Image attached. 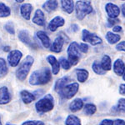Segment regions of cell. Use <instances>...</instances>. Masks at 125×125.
Segmentation results:
<instances>
[{
  "instance_id": "6da1fadb",
  "label": "cell",
  "mask_w": 125,
  "mask_h": 125,
  "mask_svg": "<svg viewBox=\"0 0 125 125\" xmlns=\"http://www.w3.org/2000/svg\"><path fill=\"white\" fill-rule=\"evenodd\" d=\"M52 79V73L48 68H43L34 71L30 76L29 83L32 85H43Z\"/></svg>"
},
{
  "instance_id": "7a4b0ae2",
  "label": "cell",
  "mask_w": 125,
  "mask_h": 125,
  "mask_svg": "<svg viewBox=\"0 0 125 125\" xmlns=\"http://www.w3.org/2000/svg\"><path fill=\"white\" fill-rule=\"evenodd\" d=\"M33 63V58L32 56H27L25 59L23 60V62L21 63V65L19 66V68H18L17 72H16V75L17 78L21 81H23L27 77V75L29 74L30 68L32 67Z\"/></svg>"
},
{
  "instance_id": "3957f363",
  "label": "cell",
  "mask_w": 125,
  "mask_h": 125,
  "mask_svg": "<svg viewBox=\"0 0 125 125\" xmlns=\"http://www.w3.org/2000/svg\"><path fill=\"white\" fill-rule=\"evenodd\" d=\"M37 112L39 113H47L51 111L53 108V98L52 95L48 94L45 95L42 99L39 100L35 104Z\"/></svg>"
},
{
  "instance_id": "277c9868",
  "label": "cell",
  "mask_w": 125,
  "mask_h": 125,
  "mask_svg": "<svg viewBox=\"0 0 125 125\" xmlns=\"http://www.w3.org/2000/svg\"><path fill=\"white\" fill-rule=\"evenodd\" d=\"M93 12V7L90 1H78L76 3V13L79 20L83 19L86 15Z\"/></svg>"
},
{
  "instance_id": "5b68a950",
  "label": "cell",
  "mask_w": 125,
  "mask_h": 125,
  "mask_svg": "<svg viewBox=\"0 0 125 125\" xmlns=\"http://www.w3.org/2000/svg\"><path fill=\"white\" fill-rule=\"evenodd\" d=\"M79 45L77 42H73L68 48V62L70 65L74 66L79 61L80 53H79Z\"/></svg>"
},
{
  "instance_id": "8992f818",
  "label": "cell",
  "mask_w": 125,
  "mask_h": 125,
  "mask_svg": "<svg viewBox=\"0 0 125 125\" xmlns=\"http://www.w3.org/2000/svg\"><path fill=\"white\" fill-rule=\"evenodd\" d=\"M78 88H79V86H78V83H69L68 85H66L58 94L62 98L69 99V98H72L73 97L77 94L78 91Z\"/></svg>"
},
{
  "instance_id": "52a82bcc",
  "label": "cell",
  "mask_w": 125,
  "mask_h": 125,
  "mask_svg": "<svg viewBox=\"0 0 125 125\" xmlns=\"http://www.w3.org/2000/svg\"><path fill=\"white\" fill-rule=\"evenodd\" d=\"M83 42H88L91 45L95 46L98 44L102 43V39H100L98 36H97L96 34L91 33L90 32H88V30L84 29L83 30V37H82Z\"/></svg>"
},
{
  "instance_id": "ba28073f",
  "label": "cell",
  "mask_w": 125,
  "mask_h": 125,
  "mask_svg": "<svg viewBox=\"0 0 125 125\" xmlns=\"http://www.w3.org/2000/svg\"><path fill=\"white\" fill-rule=\"evenodd\" d=\"M19 38L20 41L23 42V43H24L25 44H27L29 47H31L33 48H38V45L36 44L35 42L30 38V35L27 30H22V31H20L19 33Z\"/></svg>"
},
{
  "instance_id": "9c48e42d",
  "label": "cell",
  "mask_w": 125,
  "mask_h": 125,
  "mask_svg": "<svg viewBox=\"0 0 125 125\" xmlns=\"http://www.w3.org/2000/svg\"><path fill=\"white\" fill-rule=\"evenodd\" d=\"M22 56H23V54L19 50H13L12 52H10L9 56H8V61H9L10 66L16 67L19 64Z\"/></svg>"
},
{
  "instance_id": "30bf717a",
  "label": "cell",
  "mask_w": 125,
  "mask_h": 125,
  "mask_svg": "<svg viewBox=\"0 0 125 125\" xmlns=\"http://www.w3.org/2000/svg\"><path fill=\"white\" fill-rule=\"evenodd\" d=\"M105 9L109 19H116L120 13L119 8L117 5L114 4V3H107Z\"/></svg>"
},
{
  "instance_id": "8fae6325",
  "label": "cell",
  "mask_w": 125,
  "mask_h": 125,
  "mask_svg": "<svg viewBox=\"0 0 125 125\" xmlns=\"http://www.w3.org/2000/svg\"><path fill=\"white\" fill-rule=\"evenodd\" d=\"M64 38L65 37L63 35H59L58 38H56L53 43L52 44L51 48H50L51 51L54 52V53H59V52L62 51V46H63L64 43H66Z\"/></svg>"
},
{
  "instance_id": "7c38bea8",
  "label": "cell",
  "mask_w": 125,
  "mask_h": 125,
  "mask_svg": "<svg viewBox=\"0 0 125 125\" xmlns=\"http://www.w3.org/2000/svg\"><path fill=\"white\" fill-rule=\"evenodd\" d=\"M64 23H65L64 19L62 17H60V16H57V17H55L54 19H53L50 21L49 24H48V29L52 32H54L56 31V29L58 27L63 26Z\"/></svg>"
},
{
  "instance_id": "4fadbf2b",
  "label": "cell",
  "mask_w": 125,
  "mask_h": 125,
  "mask_svg": "<svg viewBox=\"0 0 125 125\" xmlns=\"http://www.w3.org/2000/svg\"><path fill=\"white\" fill-rule=\"evenodd\" d=\"M33 23L39 26H44L45 25V17L43 11L40 9H38L35 12L34 17L33 18Z\"/></svg>"
},
{
  "instance_id": "5bb4252c",
  "label": "cell",
  "mask_w": 125,
  "mask_h": 125,
  "mask_svg": "<svg viewBox=\"0 0 125 125\" xmlns=\"http://www.w3.org/2000/svg\"><path fill=\"white\" fill-rule=\"evenodd\" d=\"M114 71L118 76L124 75L125 72V63L121 59H117L114 64Z\"/></svg>"
},
{
  "instance_id": "9a60e30c",
  "label": "cell",
  "mask_w": 125,
  "mask_h": 125,
  "mask_svg": "<svg viewBox=\"0 0 125 125\" xmlns=\"http://www.w3.org/2000/svg\"><path fill=\"white\" fill-rule=\"evenodd\" d=\"M32 11H33V6L30 3H24L20 8L21 14L26 20L30 19V15H31Z\"/></svg>"
},
{
  "instance_id": "2e32d148",
  "label": "cell",
  "mask_w": 125,
  "mask_h": 125,
  "mask_svg": "<svg viewBox=\"0 0 125 125\" xmlns=\"http://www.w3.org/2000/svg\"><path fill=\"white\" fill-rule=\"evenodd\" d=\"M10 99H11V97H10L8 88L6 87L0 88V104H8Z\"/></svg>"
},
{
  "instance_id": "e0dca14e",
  "label": "cell",
  "mask_w": 125,
  "mask_h": 125,
  "mask_svg": "<svg viewBox=\"0 0 125 125\" xmlns=\"http://www.w3.org/2000/svg\"><path fill=\"white\" fill-rule=\"evenodd\" d=\"M48 62L51 64L52 66V72L53 74H58L59 72V67H60V63L56 59V58L53 55H49L47 58Z\"/></svg>"
},
{
  "instance_id": "ac0fdd59",
  "label": "cell",
  "mask_w": 125,
  "mask_h": 125,
  "mask_svg": "<svg viewBox=\"0 0 125 125\" xmlns=\"http://www.w3.org/2000/svg\"><path fill=\"white\" fill-rule=\"evenodd\" d=\"M68 82H70V78L68 77V76H65V77L61 78L60 79H58V81L56 82L55 86H54V90H55L57 93H58L60 90H62L66 85H68Z\"/></svg>"
},
{
  "instance_id": "d6986e66",
  "label": "cell",
  "mask_w": 125,
  "mask_h": 125,
  "mask_svg": "<svg viewBox=\"0 0 125 125\" xmlns=\"http://www.w3.org/2000/svg\"><path fill=\"white\" fill-rule=\"evenodd\" d=\"M37 37L39 38V40L41 41V43L43 45V47H45L46 48L50 47V39L45 32L39 31L37 33Z\"/></svg>"
},
{
  "instance_id": "ffe728a7",
  "label": "cell",
  "mask_w": 125,
  "mask_h": 125,
  "mask_svg": "<svg viewBox=\"0 0 125 125\" xmlns=\"http://www.w3.org/2000/svg\"><path fill=\"white\" fill-rule=\"evenodd\" d=\"M83 102L82 99L80 98H76L69 105V109L72 111V112L75 113L77 111H79L81 108H83Z\"/></svg>"
},
{
  "instance_id": "44dd1931",
  "label": "cell",
  "mask_w": 125,
  "mask_h": 125,
  "mask_svg": "<svg viewBox=\"0 0 125 125\" xmlns=\"http://www.w3.org/2000/svg\"><path fill=\"white\" fill-rule=\"evenodd\" d=\"M61 4L62 7V9L68 13H72L73 11V8H74V3L71 0H62L61 1Z\"/></svg>"
},
{
  "instance_id": "7402d4cb",
  "label": "cell",
  "mask_w": 125,
  "mask_h": 125,
  "mask_svg": "<svg viewBox=\"0 0 125 125\" xmlns=\"http://www.w3.org/2000/svg\"><path fill=\"white\" fill-rule=\"evenodd\" d=\"M76 74H77V78L78 82L83 83L85 82L88 78V72L86 69H82V68H77L75 70Z\"/></svg>"
},
{
  "instance_id": "603a6c76",
  "label": "cell",
  "mask_w": 125,
  "mask_h": 125,
  "mask_svg": "<svg viewBox=\"0 0 125 125\" xmlns=\"http://www.w3.org/2000/svg\"><path fill=\"white\" fill-rule=\"evenodd\" d=\"M20 95H21L22 100L25 103V104H30L31 102H33L34 99H35V96L34 94H31L29 91H26V90H23L20 93Z\"/></svg>"
},
{
  "instance_id": "cb8c5ba5",
  "label": "cell",
  "mask_w": 125,
  "mask_h": 125,
  "mask_svg": "<svg viewBox=\"0 0 125 125\" xmlns=\"http://www.w3.org/2000/svg\"><path fill=\"white\" fill-rule=\"evenodd\" d=\"M58 3L57 1H47L43 5V8L48 13H51V12H53L54 10H56V9L58 8Z\"/></svg>"
},
{
  "instance_id": "d4e9b609",
  "label": "cell",
  "mask_w": 125,
  "mask_h": 125,
  "mask_svg": "<svg viewBox=\"0 0 125 125\" xmlns=\"http://www.w3.org/2000/svg\"><path fill=\"white\" fill-rule=\"evenodd\" d=\"M121 37L120 35H118V34H115L112 32H108L106 34V39L107 41L108 42V43L110 44H114L116 43H118L120 40Z\"/></svg>"
},
{
  "instance_id": "484cf974",
  "label": "cell",
  "mask_w": 125,
  "mask_h": 125,
  "mask_svg": "<svg viewBox=\"0 0 125 125\" xmlns=\"http://www.w3.org/2000/svg\"><path fill=\"white\" fill-rule=\"evenodd\" d=\"M100 62H101V66L104 71L107 72L111 69V58L109 56L104 55Z\"/></svg>"
},
{
  "instance_id": "4316f807",
  "label": "cell",
  "mask_w": 125,
  "mask_h": 125,
  "mask_svg": "<svg viewBox=\"0 0 125 125\" xmlns=\"http://www.w3.org/2000/svg\"><path fill=\"white\" fill-rule=\"evenodd\" d=\"M92 68L94 71V73L98 74V75H104V74L106 73V71H104V70L103 69V68L101 66V62L98 61H95L93 63Z\"/></svg>"
},
{
  "instance_id": "83f0119b",
  "label": "cell",
  "mask_w": 125,
  "mask_h": 125,
  "mask_svg": "<svg viewBox=\"0 0 125 125\" xmlns=\"http://www.w3.org/2000/svg\"><path fill=\"white\" fill-rule=\"evenodd\" d=\"M66 125H81L80 119L75 115H69L65 121Z\"/></svg>"
},
{
  "instance_id": "f1b7e54d",
  "label": "cell",
  "mask_w": 125,
  "mask_h": 125,
  "mask_svg": "<svg viewBox=\"0 0 125 125\" xmlns=\"http://www.w3.org/2000/svg\"><path fill=\"white\" fill-rule=\"evenodd\" d=\"M11 13V10L7 5H5L4 3H0V17L1 18H5L9 17Z\"/></svg>"
},
{
  "instance_id": "f546056e",
  "label": "cell",
  "mask_w": 125,
  "mask_h": 125,
  "mask_svg": "<svg viewBox=\"0 0 125 125\" xmlns=\"http://www.w3.org/2000/svg\"><path fill=\"white\" fill-rule=\"evenodd\" d=\"M96 110H97L96 106L92 104H88L84 107V113H85L87 115H93V114H95Z\"/></svg>"
},
{
  "instance_id": "4dcf8cb0",
  "label": "cell",
  "mask_w": 125,
  "mask_h": 125,
  "mask_svg": "<svg viewBox=\"0 0 125 125\" xmlns=\"http://www.w3.org/2000/svg\"><path fill=\"white\" fill-rule=\"evenodd\" d=\"M114 108L117 111V112L124 113V114H125V98H120V99L118 100L117 106L114 107Z\"/></svg>"
},
{
  "instance_id": "1f68e13d",
  "label": "cell",
  "mask_w": 125,
  "mask_h": 125,
  "mask_svg": "<svg viewBox=\"0 0 125 125\" xmlns=\"http://www.w3.org/2000/svg\"><path fill=\"white\" fill-rule=\"evenodd\" d=\"M8 73V67L5 60L3 58H0V75L4 76Z\"/></svg>"
},
{
  "instance_id": "d6a6232c",
  "label": "cell",
  "mask_w": 125,
  "mask_h": 125,
  "mask_svg": "<svg viewBox=\"0 0 125 125\" xmlns=\"http://www.w3.org/2000/svg\"><path fill=\"white\" fill-rule=\"evenodd\" d=\"M58 62H59L60 64H61L62 68H64L65 70H68L70 68V67H71V65H70L68 60H67L64 58H60L59 60H58Z\"/></svg>"
},
{
  "instance_id": "836d02e7",
  "label": "cell",
  "mask_w": 125,
  "mask_h": 125,
  "mask_svg": "<svg viewBox=\"0 0 125 125\" xmlns=\"http://www.w3.org/2000/svg\"><path fill=\"white\" fill-rule=\"evenodd\" d=\"M5 29L7 30L8 32L10 34H14V27H13V24L12 23V22H9L5 24Z\"/></svg>"
},
{
  "instance_id": "e575fe53",
  "label": "cell",
  "mask_w": 125,
  "mask_h": 125,
  "mask_svg": "<svg viewBox=\"0 0 125 125\" xmlns=\"http://www.w3.org/2000/svg\"><path fill=\"white\" fill-rule=\"evenodd\" d=\"M22 125H45V124L42 121H27Z\"/></svg>"
},
{
  "instance_id": "d590c367",
  "label": "cell",
  "mask_w": 125,
  "mask_h": 125,
  "mask_svg": "<svg viewBox=\"0 0 125 125\" xmlns=\"http://www.w3.org/2000/svg\"><path fill=\"white\" fill-rule=\"evenodd\" d=\"M119 19H108V27H112L114 26L115 24L119 23Z\"/></svg>"
},
{
  "instance_id": "8d00e7d4",
  "label": "cell",
  "mask_w": 125,
  "mask_h": 125,
  "mask_svg": "<svg viewBox=\"0 0 125 125\" xmlns=\"http://www.w3.org/2000/svg\"><path fill=\"white\" fill-rule=\"evenodd\" d=\"M116 48H117V50H118V51L125 52V41H123L118 43V45L116 46Z\"/></svg>"
},
{
  "instance_id": "74e56055",
  "label": "cell",
  "mask_w": 125,
  "mask_h": 125,
  "mask_svg": "<svg viewBox=\"0 0 125 125\" xmlns=\"http://www.w3.org/2000/svg\"><path fill=\"white\" fill-rule=\"evenodd\" d=\"M79 49H80V51L83 52V53H87V52H88V44H86V43H81L79 45Z\"/></svg>"
},
{
  "instance_id": "f35d334b",
  "label": "cell",
  "mask_w": 125,
  "mask_h": 125,
  "mask_svg": "<svg viewBox=\"0 0 125 125\" xmlns=\"http://www.w3.org/2000/svg\"><path fill=\"white\" fill-rule=\"evenodd\" d=\"M99 125H114V121L110 119H104L100 123Z\"/></svg>"
},
{
  "instance_id": "ab89813d",
  "label": "cell",
  "mask_w": 125,
  "mask_h": 125,
  "mask_svg": "<svg viewBox=\"0 0 125 125\" xmlns=\"http://www.w3.org/2000/svg\"><path fill=\"white\" fill-rule=\"evenodd\" d=\"M119 94L121 95H125V84H121L119 86Z\"/></svg>"
},
{
  "instance_id": "60d3db41",
  "label": "cell",
  "mask_w": 125,
  "mask_h": 125,
  "mask_svg": "<svg viewBox=\"0 0 125 125\" xmlns=\"http://www.w3.org/2000/svg\"><path fill=\"white\" fill-rule=\"evenodd\" d=\"M114 125H125V121L123 119H116L114 122Z\"/></svg>"
},
{
  "instance_id": "b9f144b4",
  "label": "cell",
  "mask_w": 125,
  "mask_h": 125,
  "mask_svg": "<svg viewBox=\"0 0 125 125\" xmlns=\"http://www.w3.org/2000/svg\"><path fill=\"white\" fill-rule=\"evenodd\" d=\"M113 31H114V32H116V33L121 32V31H122V27H121V26H118V25L114 26V29H113Z\"/></svg>"
},
{
  "instance_id": "7bdbcfd3",
  "label": "cell",
  "mask_w": 125,
  "mask_h": 125,
  "mask_svg": "<svg viewBox=\"0 0 125 125\" xmlns=\"http://www.w3.org/2000/svg\"><path fill=\"white\" fill-rule=\"evenodd\" d=\"M72 29H73V31L76 32L78 30V26L76 25V24H73V25H72Z\"/></svg>"
},
{
  "instance_id": "ee69618b",
  "label": "cell",
  "mask_w": 125,
  "mask_h": 125,
  "mask_svg": "<svg viewBox=\"0 0 125 125\" xmlns=\"http://www.w3.org/2000/svg\"><path fill=\"white\" fill-rule=\"evenodd\" d=\"M121 9H122V13H123V15L125 17V3L122 5V7H121Z\"/></svg>"
},
{
  "instance_id": "f6af8a7d",
  "label": "cell",
  "mask_w": 125,
  "mask_h": 125,
  "mask_svg": "<svg viewBox=\"0 0 125 125\" xmlns=\"http://www.w3.org/2000/svg\"><path fill=\"white\" fill-rule=\"evenodd\" d=\"M3 50H4L5 52H9L10 50V47H9V46H6V47H4V48H3Z\"/></svg>"
},
{
  "instance_id": "bcb514c9",
  "label": "cell",
  "mask_w": 125,
  "mask_h": 125,
  "mask_svg": "<svg viewBox=\"0 0 125 125\" xmlns=\"http://www.w3.org/2000/svg\"><path fill=\"white\" fill-rule=\"evenodd\" d=\"M16 2H17V3H22V2H23V0H19H19H17Z\"/></svg>"
},
{
  "instance_id": "7dc6e473",
  "label": "cell",
  "mask_w": 125,
  "mask_h": 125,
  "mask_svg": "<svg viewBox=\"0 0 125 125\" xmlns=\"http://www.w3.org/2000/svg\"><path fill=\"white\" fill-rule=\"evenodd\" d=\"M123 78H124V81H125V72H124V75H123Z\"/></svg>"
},
{
  "instance_id": "c3c4849f",
  "label": "cell",
  "mask_w": 125,
  "mask_h": 125,
  "mask_svg": "<svg viewBox=\"0 0 125 125\" xmlns=\"http://www.w3.org/2000/svg\"><path fill=\"white\" fill-rule=\"evenodd\" d=\"M6 125H13V124H7Z\"/></svg>"
},
{
  "instance_id": "681fc988",
  "label": "cell",
  "mask_w": 125,
  "mask_h": 125,
  "mask_svg": "<svg viewBox=\"0 0 125 125\" xmlns=\"http://www.w3.org/2000/svg\"><path fill=\"white\" fill-rule=\"evenodd\" d=\"M0 125H2V123H1V121H0Z\"/></svg>"
}]
</instances>
